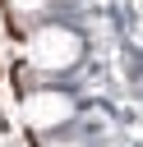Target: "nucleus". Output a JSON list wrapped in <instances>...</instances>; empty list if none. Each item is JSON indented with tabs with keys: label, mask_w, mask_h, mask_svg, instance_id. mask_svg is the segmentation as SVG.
<instances>
[{
	"label": "nucleus",
	"mask_w": 143,
	"mask_h": 147,
	"mask_svg": "<svg viewBox=\"0 0 143 147\" xmlns=\"http://www.w3.org/2000/svg\"><path fill=\"white\" fill-rule=\"evenodd\" d=\"M37 5H42V0H18V9H37Z\"/></svg>",
	"instance_id": "nucleus-1"
}]
</instances>
